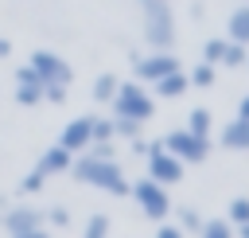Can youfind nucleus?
<instances>
[{"label":"nucleus","mask_w":249,"mask_h":238,"mask_svg":"<svg viewBox=\"0 0 249 238\" xmlns=\"http://www.w3.org/2000/svg\"><path fill=\"white\" fill-rule=\"evenodd\" d=\"M70 176L86 187H97V191H109V195H128V179H124V172L113 156L78 152V160H70Z\"/></svg>","instance_id":"obj_1"},{"label":"nucleus","mask_w":249,"mask_h":238,"mask_svg":"<svg viewBox=\"0 0 249 238\" xmlns=\"http://www.w3.org/2000/svg\"><path fill=\"white\" fill-rule=\"evenodd\" d=\"M140 16H144V39L152 51H171L175 47V16L167 8V0H140Z\"/></svg>","instance_id":"obj_2"},{"label":"nucleus","mask_w":249,"mask_h":238,"mask_svg":"<svg viewBox=\"0 0 249 238\" xmlns=\"http://www.w3.org/2000/svg\"><path fill=\"white\" fill-rule=\"evenodd\" d=\"M109 105L117 109V117H132V121H140V125L156 113V101H152V94H148L140 82H117V94H113Z\"/></svg>","instance_id":"obj_3"},{"label":"nucleus","mask_w":249,"mask_h":238,"mask_svg":"<svg viewBox=\"0 0 249 238\" xmlns=\"http://www.w3.org/2000/svg\"><path fill=\"white\" fill-rule=\"evenodd\" d=\"M128 195L140 203V211L152 218V222H163L167 218V211H171V199H167V187L163 183H156L152 176H144V179H136V183H128Z\"/></svg>","instance_id":"obj_4"},{"label":"nucleus","mask_w":249,"mask_h":238,"mask_svg":"<svg viewBox=\"0 0 249 238\" xmlns=\"http://www.w3.org/2000/svg\"><path fill=\"white\" fill-rule=\"evenodd\" d=\"M160 144H163L175 160H183V164H202V160L210 156V137H195L191 129H171Z\"/></svg>","instance_id":"obj_5"},{"label":"nucleus","mask_w":249,"mask_h":238,"mask_svg":"<svg viewBox=\"0 0 249 238\" xmlns=\"http://www.w3.org/2000/svg\"><path fill=\"white\" fill-rule=\"evenodd\" d=\"M27 66L43 78V86H70V82H74L70 62H66L62 55H54V51H31Z\"/></svg>","instance_id":"obj_6"},{"label":"nucleus","mask_w":249,"mask_h":238,"mask_svg":"<svg viewBox=\"0 0 249 238\" xmlns=\"http://www.w3.org/2000/svg\"><path fill=\"white\" fill-rule=\"evenodd\" d=\"M144 156H148V176H152L156 183L171 187V183H179V179H183V168H187V164H183V160H175L160 140H148V152H144Z\"/></svg>","instance_id":"obj_7"},{"label":"nucleus","mask_w":249,"mask_h":238,"mask_svg":"<svg viewBox=\"0 0 249 238\" xmlns=\"http://www.w3.org/2000/svg\"><path fill=\"white\" fill-rule=\"evenodd\" d=\"M171 70H179V59H175L171 51H152V55L136 59V78H140V82H160V78L171 74Z\"/></svg>","instance_id":"obj_8"},{"label":"nucleus","mask_w":249,"mask_h":238,"mask_svg":"<svg viewBox=\"0 0 249 238\" xmlns=\"http://www.w3.org/2000/svg\"><path fill=\"white\" fill-rule=\"evenodd\" d=\"M58 144L66 148V152H82V148H89L93 144V117L86 113V117H74L62 133H58Z\"/></svg>","instance_id":"obj_9"},{"label":"nucleus","mask_w":249,"mask_h":238,"mask_svg":"<svg viewBox=\"0 0 249 238\" xmlns=\"http://www.w3.org/2000/svg\"><path fill=\"white\" fill-rule=\"evenodd\" d=\"M43 222H47V215H43L39 207H12V211L0 215V226H4L8 234H23V230H35V226H43Z\"/></svg>","instance_id":"obj_10"},{"label":"nucleus","mask_w":249,"mask_h":238,"mask_svg":"<svg viewBox=\"0 0 249 238\" xmlns=\"http://www.w3.org/2000/svg\"><path fill=\"white\" fill-rule=\"evenodd\" d=\"M16 101H19V105H39V101H43V78H39L27 62L16 70Z\"/></svg>","instance_id":"obj_11"},{"label":"nucleus","mask_w":249,"mask_h":238,"mask_svg":"<svg viewBox=\"0 0 249 238\" xmlns=\"http://www.w3.org/2000/svg\"><path fill=\"white\" fill-rule=\"evenodd\" d=\"M70 160H74V152H66L62 144H51V148L39 156L35 168H39L43 176H62V172H70Z\"/></svg>","instance_id":"obj_12"},{"label":"nucleus","mask_w":249,"mask_h":238,"mask_svg":"<svg viewBox=\"0 0 249 238\" xmlns=\"http://www.w3.org/2000/svg\"><path fill=\"white\" fill-rule=\"evenodd\" d=\"M222 148L230 152H249V117H233L222 129Z\"/></svg>","instance_id":"obj_13"},{"label":"nucleus","mask_w":249,"mask_h":238,"mask_svg":"<svg viewBox=\"0 0 249 238\" xmlns=\"http://www.w3.org/2000/svg\"><path fill=\"white\" fill-rule=\"evenodd\" d=\"M156 86V98H183L187 94V86H191V78H187V70L179 66V70H171V74H163L160 82H152Z\"/></svg>","instance_id":"obj_14"},{"label":"nucleus","mask_w":249,"mask_h":238,"mask_svg":"<svg viewBox=\"0 0 249 238\" xmlns=\"http://www.w3.org/2000/svg\"><path fill=\"white\" fill-rule=\"evenodd\" d=\"M230 43H241V47H249V0L241 4V8H233V16H230Z\"/></svg>","instance_id":"obj_15"},{"label":"nucleus","mask_w":249,"mask_h":238,"mask_svg":"<svg viewBox=\"0 0 249 238\" xmlns=\"http://www.w3.org/2000/svg\"><path fill=\"white\" fill-rule=\"evenodd\" d=\"M183 129H191L195 137H210V129H214V117H210V109H191V117H187V125Z\"/></svg>","instance_id":"obj_16"},{"label":"nucleus","mask_w":249,"mask_h":238,"mask_svg":"<svg viewBox=\"0 0 249 238\" xmlns=\"http://www.w3.org/2000/svg\"><path fill=\"white\" fill-rule=\"evenodd\" d=\"M82 238H109V215H105V211H93V215L86 218Z\"/></svg>","instance_id":"obj_17"},{"label":"nucleus","mask_w":249,"mask_h":238,"mask_svg":"<svg viewBox=\"0 0 249 238\" xmlns=\"http://www.w3.org/2000/svg\"><path fill=\"white\" fill-rule=\"evenodd\" d=\"M117 82H121L117 74H101V78L93 82V90H89V94H93V101H113V94H117Z\"/></svg>","instance_id":"obj_18"},{"label":"nucleus","mask_w":249,"mask_h":238,"mask_svg":"<svg viewBox=\"0 0 249 238\" xmlns=\"http://www.w3.org/2000/svg\"><path fill=\"white\" fill-rule=\"evenodd\" d=\"M198 238H233V226L226 218H206L198 226Z\"/></svg>","instance_id":"obj_19"},{"label":"nucleus","mask_w":249,"mask_h":238,"mask_svg":"<svg viewBox=\"0 0 249 238\" xmlns=\"http://www.w3.org/2000/svg\"><path fill=\"white\" fill-rule=\"evenodd\" d=\"M245 59H249V47H241V43H230V39H226L222 66H245Z\"/></svg>","instance_id":"obj_20"},{"label":"nucleus","mask_w":249,"mask_h":238,"mask_svg":"<svg viewBox=\"0 0 249 238\" xmlns=\"http://www.w3.org/2000/svg\"><path fill=\"white\" fill-rule=\"evenodd\" d=\"M230 226H241V222H249V195H237V199H230V218H226Z\"/></svg>","instance_id":"obj_21"},{"label":"nucleus","mask_w":249,"mask_h":238,"mask_svg":"<svg viewBox=\"0 0 249 238\" xmlns=\"http://www.w3.org/2000/svg\"><path fill=\"white\" fill-rule=\"evenodd\" d=\"M214 74H218V70H214L210 62H198V66H195V70H191L187 78H191V86H198V90H206V86H214Z\"/></svg>","instance_id":"obj_22"},{"label":"nucleus","mask_w":249,"mask_h":238,"mask_svg":"<svg viewBox=\"0 0 249 238\" xmlns=\"http://www.w3.org/2000/svg\"><path fill=\"white\" fill-rule=\"evenodd\" d=\"M113 137L136 140V137H140V121H132V117H117V121H113Z\"/></svg>","instance_id":"obj_23"},{"label":"nucleus","mask_w":249,"mask_h":238,"mask_svg":"<svg viewBox=\"0 0 249 238\" xmlns=\"http://www.w3.org/2000/svg\"><path fill=\"white\" fill-rule=\"evenodd\" d=\"M222 51H226V39H206V43H202V62L218 66V62H222Z\"/></svg>","instance_id":"obj_24"},{"label":"nucleus","mask_w":249,"mask_h":238,"mask_svg":"<svg viewBox=\"0 0 249 238\" xmlns=\"http://www.w3.org/2000/svg\"><path fill=\"white\" fill-rule=\"evenodd\" d=\"M93 140H113V121L109 117H93Z\"/></svg>","instance_id":"obj_25"},{"label":"nucleus","mask_w":249,"mask_h":238,"mask_svg":"<svg viewBox=\"0 0 249 238\" xmlns=\"http://www.w3.org/2000/svg\"><path fill=\"white\" fill-rule=\"evenodd\" d=\"M43 183H47V176H43V172H39V168H31V172H27V176H23V183H19V191H39V187H43Z\"/></svg>","instance_id":"obj_26"},{"label":"nucleus","mask_w":249,"mask_h":238,"mask_svg":"<svg viewBox=\"0 0 249 238\" xmlns=\"http://www.w3.org/2000/svg\"><path fill=\"white\" fill-rule=\"evenodd\" d=\"M198 226H202V218H198L191 207H183V211H179V230H198Z\"/></svg>","instance_id":"obj_27"},{"label":"nucleus","mask_w":249,"mask_h":238,"mask_svg":"<svg viewBox=\"0 0 249 238\" xmlns=\"http://www.w3.org/2000/svg\"><path fill=\"white\" fill-rule=\"evenodd\" d=\"M66 94H70V86H43V98H47V101H54V105H62V101H66Z\"/></svg>","instance_id":"obj_28"},{"label":"nucleus","mask_w":249,"mask_h":238,"mask_svg":"<svg viewBox=\"0 0 249 238\" xmlns=\"http://www.w3.org/2000/svg\"><path fill=\"white\" fill-rule=\"evenodd\" d=\"M156 238H187V230H179V226H171V222H160V226H156Z\"/></svg>","instance_id":"obj_29"},{"label":"nucleus","mask_w":249,"mask_h":238,"mask_svg":"<svg viewBox=\"0 0 249 238\" xmlns=\"http://www.w3.org/2000/svg\"><path fill=\"white\" fill-rule=\"evenodd\" d=\"M47 218H51V222H54V226H62V230H66V226H70V211H62V207H58V211H51V215H47Z\"/></svg>","instance_id":"obj_30"},{"label":"nucleus","mask_w":249,"mask_h":238,"mask_svg":"<svg viewBox=\"0 0 249 238\" xmlns=\"http://www.w3.org/2000/svg\"><path fill=\"white\" fill-rule=\"evenodd\" d=\"M12 238H51L47 226H35V230H23V234H12Z\"/></svg>","instance_id":"obj_31"},{"label":"nucleus","mask_w":249,"mask_h":238,"mask_svg":"<svg viewBox=\"0 0 249 238\" xmlns=\"http://www.w3.org/2000/svg\"><path fill=\"white\" fill-rule=\"evenodd\" d=\"M237 117H249V94H241V101H237Z\"/></svg>","instance_id":"obj_32"},{"label":"nucleus","mask_w":249,"mask_h":238,"mask_svg":"<svg viewBox=\"0 0 249 238\" xmlns=\"http://www.w3.org/2000/svg\"><path fill=\"white\" fill-rule=\"evenodd\" d=\"M233 238H249V222H241V226L233 230Z\"/></svg>","instance_id":"obj_33"},{"label":"nucleus","mask_w":249,"mask_h":238,"mask_svg":"<svg viewBox=\"0 0 249 238\" xmlns=\"http://www.w3.org/2000/svg\"><path fill=\"white\" fill-rule=\"evenodd\" d=\"M8 51H12V43H8V39H4V35H0V59H4V55H8Z\"/></svg>","instance_id":"obj_34"},{"label":"nucleus","mask_w":249,"mask_h":238,"mask_svg":"<svg viewBox=\"0 0 249 238\" xmlns=\"http://www.w3.org/2000/svg\"><path fill=\"white\" fill-rule=\"evenodd\" d=\"M245 62H249V59H245Z\"/></svg>","instance_id":"obj_35"}]
</instances>
